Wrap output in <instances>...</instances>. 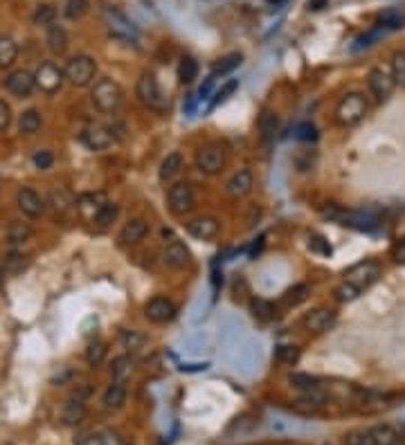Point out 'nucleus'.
Here are the masks:
<instances>
[{
	"mask_svg": "<svg viewBox=\"0 0 405 445\" xmlns=\"http://www.w3.org/2000/svg\"><path fill=\"white\" fill-rule=\"evenodd\" d=\"M138 97L142 104L151 110H167V106H169V101L165 95H162L154 73H145L138 79Z\"/></svg>",
	"mask_w": 405,
	"mask_h": 445,
	"instance_id": "423d86ee",
	"label": "nucleus"
},
{
	"mask_svg": "<svg viewBox=\"0 0 405 445\" xmlns=\"http://www.w3.org/2000/svg\"><path fill=\"white\" fill-rule=\"evenodd\" d=\"M126 402V382H110V387L104 393V407L106 409H119Z\"/></svg>",
	"mask_w": 405,
	"mask_h": 445,
	"instance_id": "b1692460",
	"label": "nucleus"
},
{
	"mask_svg": "<svg viewBox=\"0 0 405 445\" xmlns=\"http://www.w3.org/2000/svg\"><path fill=\"white\" fill-rule=\"evenodd\" d=\"M239 88V81L237 79H232V81H228L226 86H223L221 90H216V95H214V99H212V104H209V110H214L221 101H226L232 93H235V90Z\"/></svg>",
	"mask_w": 405,
	"mask_h": 445,
	"instance_id": "de8ad7c7",
	"label": "nucleus"
},
{
	"mask_svg": "<svg viewBox=\"0 0 405 445\" xmlns=\"http://www.w3.org/2000/svg\"><path fill=\"white\" fill-rule=\"evenodd\" d=\"M86 402L81 396H75V398H70L66 405H64V412H61V421H64L66 425H79L81 421L86 418Z\"/></svg>",
	"mask_w": 405,
	"mask_h": 445,
	"instance_id": "4be33fe9",
	"label": "nucleus"
},
{
	"mask_svg": "<svg viewBox=\"0 0 405 445\" xmlns=\"http://www.w3.org/2000/svg\"><path fill=\"white\" fill-rule=\"evenodd\" d=\"M399 445H405V434H401V437H399Z\"/></svg>",
	"mask_w": 405,
	"mask_h": 445,
	"instance_id": "0e129e2a",
	"label": "nucleus"
},
{
	"mask_svg": "<svg viewBox=\"0 0 405 445\" xmlns=\"http://www.w3.org/2000/svg\"><path fill=\"white\" fill-rule=\"evenodd\" d=\"M219 220L214 216H196L194 220L187 222V232L189 236H194L198 241H212L219 236Z\"/></svg>",
	"mask_w": 405,
	"mask_h": 445,
	"instance_id": "dca6fc26",
	"label": "nucleus"
},
{
	"mask_svg": "<svg viewBox=\"0 0 405 445\" xmlns=\"http://www.w3.org/2000/svg\"><path fill=\"white\" fill-rule=\"evenodd\" d=\"M309 292H311V288L307 286V283H297V286H293L290 290L284 292L281 301L286 303V306H297V303H302L309 297Z\"/></svg>",
	"mask_w": 405,
	"mask_h": 445,
	"instance_id": "ea45409f",
	"label": "nucleus"
},
{
	"mask_svg": "<svg viewBox=\"0 0 405 445\" xmlns=\"http://www.w3.org/2000/svg\"><path fill=\"white\" fill-rule=\"evenodd\" d=\"M241 61H243V56L239 54V52H232V54H226L223 59H219L216 63H214V73L212 75H230L232 70H237L239 66H241Z\"/></svg>",
	"mask_w": 405,
	"mask_h": 445,
	"instance_id": "e433bc0d",
	"label": "nucleus"
},
{
	"mask_svg": "<svg viewBox=\"0 0 405 445\" xmlns=\"http://www.w3.org/2000/svg\"><path fill=\"white\" fill-rule=\"evenodd\" d=\"M378 277H381V266L376 261H360L344 272V281L351 283V286H356L360 292L374 286V283L378 281Z\"/></svg>",
	"mask_w": 405,
	"mask_h": 445,
	"instance_id": "6e6552de",
	"label": "nucleus"
},
{
	"mask_svg": "<svg viewBox=\"0 0 405 445\" xmlns=\"http://www.w3.org/2000/svg\"><path fill=\"white\" fill-rule=\"evenodd\" d=\"M147 234H149V222L145 218H133V220H128L124 227H122L119 246H124V248L138 246L140 241H145Z\"/></svg>",
	"mask_w": 405,
	"mask_h": 445,
	"instance_id": "6ab92c4d",
	"label": "nucleus"
},
{
	"mask_svg": "<svg viewBox=\"0 0 405 445\" xmlns=\"http://www.w3.org/2000/svg\"><path fill=\"white\" fill-rule=\"evenodd\" d=\"M133 373V360L128 356H119L113 360V380L115 382H126Z\"/></svg>",
	"mask_w": 405,
	"mask_h": 445,
	"instance_id": "72a5a7b5",
	"label": "nucleus"
},
{
	"mask_svg": "<svg viewBox=\"0 0 405 445\" xmlns=\"http://www.w3.org/2000/svg\"><path fill=\"white\" fill-rule=\"evenodd\" d=\"M167 200H169V211L174 216H185L189 214L191 209H194V189H191V185H187V182H176L174 187H169V194H167Z\"/></svg>",
	"mask_w": 405,
	"mask_h": 445,
	"instance_id": "1a4fd4ad",
	"label": "nucleus"
},
{
	"mask_svg": "<svg viewBox=\"0 0 405 445\" xmlns=\"http://www.w3.org/2000/svg\"><path fill=\"white\" fill-rule=\"evenodd\" d=\"M263 241H266V236H259L255 243H252V248H250V259H255L257 255H259V252H261V248H263Z\"/></svg>",
	"mask_w": 405,
	"mask_h": 445,
	"instance_id": "052dcab7",
	"label": "nucleus"
},
{
	"mask_svg": "<svg viewBox=\"0 0 405 445\" xmlns=\"http://www.w3.org/2000/svg\"><path fill=\"white\" fill-rule=\"evenodd\" d=\"M117 214H119V207L115 205V202H106V205L97 211V216L93 220L99 229H108L117 220Z\"/></svg>",
	"mask_w": 405,
	"mask_h": 445,
	"instance_id": "c756f323",
	"label": "nucleus"
},
{
	"mask_svg": "<svg viewBox=\"0 0 405 445\" xmlns=\"http://www.w3.org/2000/svg\"><path fill=\"white\" fill-rule=\"evenodd\" d=\"M34 234V229L27 225V222H20V220H14L12 225L7 227V241L12 243V246H20V243L29 241Z\"/></svg>",
	"mask_w": 405,
	"mask_h": 445,
	"instance_id": "bb28decb",
	"label": "nucleus"
},
{
	"mask_svg": "<svg viewBox=\"0 0 405 445\" xmlns=\"http://www.w3.org/2000/svg\"><path fill=\"white\" fill-rule=\"evenodd\" d=\"M378 23L383 29H401L405 27V7H388L385 12H381Z\"/></svg>",
	"mask_w": 405,
	"mask_h": 445,
	"instance_id": "393cba45",
	"label": "nucleus"
},
{
	"mask_svg": "<svg viewBox=\"0 0 405 445\" xmlns=\"http://www.w3.org/2000/svg\"><path fill=\"white\" fill-rule=\"evenodd\" d=\"M16 205H18V209L23 211L25 216H29V218H36V216H40V214L45 211V200L40 198V194H36V191L29 189V187L18 189V194H16Z\"/></svg>",
	"mask_w": 405,
	"mask_h": 445,
	"instance_id": "2eb2a0df",
	"label": "nucleus"
},
{
	"mask_svg": "<svg viewBox=\"0 0 405 445\" xmlns=\"http://www.w3.org/2000/svg\"><path fill=\"white\" fill-rule=\"evenodd\" d=\"M18 56V45L9 36H0V68H9Z\"/></svg>",
	"mask_w": 405,
	"mask_h": 445,
	"instance_id": "473e14b6",
	"label": "nucleus"
},
{
	"mask_svg": "<svg viewBox=\"0 0 405 445\" xmlns=\"http://www.w3.org/2000/svg\"><path fill=\"white\" fill-rule=\"evenodd\" d=\"M221 286H223V272L214 266V268H212V288H214V299L219 297Z\"/></svg>",
	"mask_w": 405,
	"mask_h": 445,
	"instance_id": "4d7b16f0",
	"label": "nucleus"
},
{
	"mask_svg": "<svg viewBox=\"0 0 405 445\" xmlns=\"http://www.w3.org/2000/svg\"><path fill=\"white\" fill-rule=\"evenodd\" d=\"M401 434L392 425H376L371 430L351 432L344 437V445H399Z\"/></svg>",
	"mask_w": 405,
	"mask_h": 445,
	"instance_id": "f03ea898",
	"label": "nucleus"
},
{
	"mask_svg": "<svg viewBox=\"0 0 405 445\" xmlns=\"http://www.w3.org/2000/svg\"><path fill=\"white\" fill-rule=\"evenodd\" d=\"M34 81H36V88H40L43 93L54 95L57 90H61V86H64L66 75H64V70H61V68H57L54 63L45 61V63H40L36 68Z\"/></svg>",
	"mask_w": 405,
	"mask_h": 445,
	"instance_id": "9b49d317",
	"label": "nucleus"
},
{
	"mask_svg": "<svg viewBox=\"0 0 405 445\" xmlns=\"http://www.w3.org/2000/svg\"><path fill=\"white\" fill-rule=\"evenodd\" d=\"M3 279H5V270L0 268V283H3Z\"/></svg>",
	"mask_w": 405,
	"mask_h": 445,
	"instance_id": "69168bd1",
	"label": "nucleus"
},
{
	"mask_svg": "<svg viewBox=\"0 0 405 445\" xmlns=\"http://www.w3.org/2000/svg\"><path fill=\"white\" fill-rule=\"evenodd\" d=\"M293 137L300 142H316L318 139V128L311 121H302L295 128H293Z\"/></svg>",
	"mask_w": 405,
	"mask_h": 445,
	"instance_id": "c03bdc74",
	"label": "nucleus"
},
{
	"mask_svg": "<svg viewBox=\"0 0 405 445\" xmlns=\"http://www.w3.org/2000/svg\"><path fill=\"white\" fill-rule=\"evenodd\" d=\"M182 371H205L207 364H182Z\"/></svg>",
	"mask_w": 405,
	"mask_h": 445,
	"instance_id": "680f3d73",
	"label": "nucleus"
},
{
	"mask_svg": "<svg viewBox=\"0 0 405 445\" xmlns=\"http://www.w3.org/2000/svg\"><path fill=\"white\" fill-rule=\"evenodd\" d=\"M266 3L270 5V7H275V9H279V7H284L288 3V0H266Z\"/></svg>",
	"mask_w": 405,
	"mask_h": 445,
	"instance_id": "e2e57ef3",
	"label": "nucleus"
},
{
	"mask_svg": "<svg viewBox=\"0 0 405 445\" xmlns=\"http://www.w3.org/2000/svg\"><path fill=\"white\" fill-rule=\"evenodd\" d=\"M162 259H165V263H167L169 268L182 270V268H187L189 263H191V252L187 250L185 243L178 241V239H174V241L167 243L165 255H162Z\"/></svg>",
	"mask_w": 405,
	"mask_h": 445,
	"instance_id": "f3484780",
	"label": "nucleus"
},
{
	"mask_svg": "<svg viewBox=\"0 0 405 445\" xmlns=\"http://www.w3.org/2000/svg\"><path fill=\"white\" fill-rule=\"evenodd\" d=\"M54 18H57V9H54V5H47V3L38 5L32 14L34 25H43V27L54 25Z\"/></svg>",
	"mask_w": 405,
	"mask_h": 445,
	"instance_id": "4c0bfd02",
	"label": "nucleus"
},
{
	"mask_svg": "<svg viewBox=\"0 0 405 445\" xmlns=\"http://www.w3.org/2000/svg\"><path fill=\"white\" fill-rule=\"evenodd\" d=\"M40 124H43V119H40V113L38 110H34V108H29V110H25L23 115H20V133L23 135H34L36 130L40 128Z\"/></svg>",
	"mask_w": 405,
	"mask_h": 445,
	"instance_id": "c85d7f7f",
	"label": "nucleus"
},
{
	"mask_svg": "<svg viewBox=\"0 0 405 445\" xmlns=\"http://www.w3.org/2000/svg\"><path fill=\"white\" fill-rule=\"evenodd\" d=\"M9 124H12V108H9L5 99H0V133L7 130Z\"/></svg>",
	"mask_w": 405,
	"mask_h": 445,
	"instance_id": "5fc2aeb1",
	"label": "nucleus"
},
{
	"mask_svg": "<svg viewBox=\"0 0 405 445\" xmlns=\"http://www.w3.org/2000/svg\"><path fill=\"white\" fill-rule=\"evenodd\" d=\"M320 214L324 218H329L333 222H338L342 227H351L356 232H374L378 229V220L374 218L367 211H356V209H344L340 205H324L320 209Z\"/></svg>",
	"mask_w": 405,
	"mask_h": 445,
	"instance_id": "f257e3e1",
	"label": "nucleus"
},
{
	"mask_svg": "<svg viewBox=\"0 0 405 445\" xmlns=\"http://www.w3.org/2000/svg\"><path fill=\"white\" fill-rule=\"evenodd\" d=\"M252 185H255V178H252L250 169H239L235 176L228 180L226 191L230 198H243L252 191Z\"/></svg>",
	"mask_w": 405,
	"mask_h": 445,
	"instance_id": "aec40b11",
	"label": "nucleus"
},
{
	"mask_svg": "<svg viewBox=\"0 0 405 445\" xmlns=\"http://www.w3.org/2000/svg\"><path fill=\"white\" fill-rule=\"evenodd\" d=\"M88 9H90V0H66L64 16L68 20H79L88 14Z\"/></svg>",
	"mask_w": 405,
	"mask_h": 445,
	"instance_id": "c9c22d12",
	"label": "nucleus"
},
{
	"mask_svg": "<svg viewBox=\"0 0 405 445\" xmlns=\"http://www.w3.org/2000/svg\"><path fill=\"white\" fill-rule=\"evenodd\" d=\"M180 167H182V156L178 153V151H174V153H169L165 160H162V165H160V180L162 182L171 180L180 171Z\"/></svg>",
	"mask_w": 405,
	"mask_h": 445,
	"instance_id": "cd10ccee",
	"label": "nucleus"
},
{
	"mask_svg": "<svg viewBox=\"0 0 405 445\" xmlns=\"http://www.w3.org/2000/svg\"><path fill=\"white\" fill-rule=\"evenodd\" d=\"M275 360L279 364H295L300 360V349L297 347H277Z\"/></svg>",
	"mask_w": 405,
	"mask_h": 445,
	"instance_id": "a18cd8bd",
	"label": "nucleus"
},
{
	"mask_svg": "<svg viewBox=\"0 0 405 445\" xmlns=\"http://www.w3.org/2000/svg\"><path fill=\"white\" fill-rule=\"evenodd\" d=\"M369 110V104L367 99H364V95L360 93H349L347 97L340 99V104L336 106V121L340 126H356L358 121L367 115Z\"/></svg>",
	"mask_w": 405,
	"mask_h": 445,
	"instance_id": "7ed1b4c3",
	"label": "nucleus"
},
{
	"mask_svg": "<svg viewBox=\"0 0 405 445\" xmlns=\"http://www.w3.org/2000/svg\"><path fill=\"white\" fill-rule=\"evenodd\" d=\"M106 344L104 342H93L88 347V351H86V360H88V364L90 367H99L101 362H104V358H106Z\"/></svg>",
	"mask_w": 405,
	"mask_h": 445,
	"instance_id": "37998d69",
	"label": "nucleus"
},
{
	"mask_svg": "<svg viewBox=\"0 0 405 445\" xmlns=\"http://www.w3.org/2000/svg\"><path fill=\"white\" fill-rule=\"evenodd\" d=\"M145 335H140V333H135V331H126L124 335H122V342H124V347L126 349H131V351H135V349H140L142 344H145Z\"/></svg>",
	"mask_w": 405,
	"mask_h": 445,
	"instance_id": "603ef678",
	"label": "nucleus"
},
{
	"mask_svg": "<svg viewBox=\"0 0 405 445\" xmlns=\"http://www.w3.org/2000/svg\"><path fill=\"white\" fill-rule=\"evenodd\" d=\"M331 0H307V9L309 12H320V9L329 7Z\"/></svg>",
	"mask_w": 405,
	"mask_h": 445,
	"instance_id": "bf43d9fd",
	"label": "nucleus"
},
{
	"mask_svg": "<svg viewBox=\"0 0 405 445\" xmlns=\"http://www.w3.org/2000/svg\"><path fill=\"white\" fill-rule=\"evenodd\" d=\"M392 77L401 88H405V52L403 50L392 54Z\"/></svg>",
	"mask_w": 405,
	"mask_h": 445,
	"instance_id": "a19ab883",
	"label": "nucleus"
},
{
	"mask_svg": "<svg viewBox=\"0 0 405 445\" xmlns=\"http://www.w3.org/2000/svg\"><path fill=\"white\" fill-rule=\"evenodd\" d=\"M336 297H338L340 301H353V299L360 297V290H358L356 286H351V283L342 281L340 286L336 288Z\"/></svg>",
	"mask_w": 405,
	"mask_h": 445,
	"instance_id": "3c124183",
	"label": "nucleus"
},
{
	"mask_svg": "<svg viewBox=\"0 0 405 445\" xmlns=\"http://www.w3.org/2000/svg\"><path fill=\"white\" fill-rule=\"evenodd\" d=\"M277 128H279V119H277V115L270 113V110H263L261 117H259V130H261L263 139H272V137H275Z\"/></svg>",
	"mask_w": 405,
	"mask_h": 445,
	"instance_id": "f704fd0d",
	"label": "nucleus"
},
{
	"mask_svg": "<svg viewBox=\"0 0 405 445\" xmlns=\"http://www.w3.org/2000/svg\"><path fill=\"white\" fill-rule=\"evenodd\" d=\"M250 310H252V317H255L257 322H261V324H266V322H270L272 317H275V306H272L268 299H252Z\"/></svg>",
	"mask_w": 405,
	"mask_h": 445,
	"instance_id": "7c9ffc66",
	"label": "nucleus"
},
{
	"mask_svg": "<svg viewBox=\"0 0 405 445\" xmlns=\"http://www.w3.org/2000/svg\"><path fill=\"white\" fill-rule=\"evenodd\" d=\"M196 167L205 176H216L226 167V149L221 144H207L198 151L196 156Z\"/></svg>",
	"mask_w": 405,
	"mask_h": 445,
	"instance_id": "9d476101",
	"label": "nucleus"
},
{
	"mask_svg": "<svg viewBox=\"0 0 405 445\" xmlns=\"http://www.w3.org/2000/svg\"><path fill=\"white\" fill-rule=\"evenodd\" d=\"M176 312H178L176 303L167 297H154V299H149L147 306H145L147 319L154 322V324H169L176 317Z\"/></svg>",
	"mask_w": 405,
	"mask_h": 445,
	"instance_id": "ddd939ff",
	"label": "nucleus"
},
{
	"mask_svg": "<svg viewBox=\"0 0 405 445\" xmlns=\"http://www.w3.org/2000/svg\"><path fill=\"white\" fill-rule=\"evenodd\" d=\"M64 75H66V81H70L73 86L84 88L88 84H93V79L97 75V63H95V59H90L86 54H79V56L68 61Z\"/></svg>",
	"mask_w": 405,
	"mask_h": 445,
	"instance_id": "39448f33",
	"label": "nucleus"
},
{
	"mask_svg": "<svg viewBox=\"0 0 405 445\" xmlns=\"http://www.w3.org/2000/svg\"><path fill=\"white\" fill-rule=\"evenodd\" d=\"M75 445H110V434H81Z\"/></svg>",
	"mask_w": 405,
	"mask_h": 445,
	"instance_id": "09e8293b",
	"label": "nucleus"
},
{
	"mask_svg": "<svg viewBox=\"0 0 405 445\" xmlns=\"http://www.w3.org/2000/svg\"><path fill=\"white\" fill-rule=\"evenodd\" d=\"M75 205L86 218H95L97 211L106 205V198H104V194H86V196H79Z\"/></svg>",
	"mask_w": 405,
	"mask_h": 445,
	"instance_id": "5701e85b",
	"label": "nucleus"
},
{
	"mask_svg": "<svg viewBox=\"0 0 405 445\" xmlns=\"http://www.w3.org/2000/svg\"><path fill=\"white\" fill-rule=\"evenodd\" d=\"M367 86H369V93L374 95V99L388 101L394 93V88H397V81H394V77L388 73V70L371 68L367 75Z\"/></svg>",
	"mask_w": 405,
	"mask_h": 445,
	"instance_id": "f8f14e48",
	"label": "nucleus"
},
{
	"mask_svg": "<svg viewBox=\"0 0 405 445\" xmlns=\"http://www.w3.org/2000/svg\"><path fill=\"white\" fill-rule=\"evenodd\" d=\"M90 97H93L95 108L101 110V113H115V110L119 108V104H122V97H124V93H122L119 84H115L113 79H99Z\"/></svg>",
	"mask_w": 405,
	"mask_h": 445,
	"instance_id": "20e7f679",
	"label": "nucleus"
},
{
	"mask_svg": "<svg viewBox=\"0 0 405 445\" xmlns=\"http://www.w3.org/2000/svg\"><path fill=\"white\" fill-rule=\"evenodd\" d=\"M32 160H34L36 169H40V171H45V169H50L54 165V156L50 153V151H36Z\"/></svg>",
	"mask_w": 405,
	"mask_h": 445,
	"instance_id": "864d4df0",
	"label": "nucleus"
},
{
	"mask_svg": "<svg viewBox=\"0 0 405 445\" xmlns=\"http://www.w3.org/2000/svg\"><path fill=\"white\" fill-rule=\"evenodd\" d=\"M5 88L14 97H29L32 90L36 88V81H34V75L25 73V70H16V73H12L5 79Z\"/></svg>",
	"mask_w": 405,
	"mask_h": 445,
	"instance_id": "a211bd4d",
	"label": "nucleus"
},
{
	"mask_svg": "<svg viewBox=\"0 0 405 445\" xmlns=\"http://www.w3.org/2000/svg\"><path fill=\"white\" fill-rule=\"evenodd\" d=\"M309 250L316 252V255H320V257H331L333 255L331 243L324 239L322 234H311L309 236Z\"/></svg>",
	"mask_w": 405,
	"mask_h": 445,
	"instance_id": "79ce46f5",
	"label": "nucleus"
},
{
	"mask_svg": "<svg viewBox=\"0 0 405 445\" xmlns=\"http://www.w3.org/2000/svg\"><path fill=\"white\" fill-rule=\"evenodd\" d=\"M288 380H290V384H295L297 389H311L320 384V380L316 376H309V373H293Z\"/></svg>",
	"mask_w": 405,
	"mask_h": 445,
	"instance_id": "8fccbe9b",
	"label": "nucleus"
},
{
	"mask_svg": "<svg viewBox=\"0 0 405 445\" xmlns=\"http://www.w3.org/2000/svg\"><path fill=\"white\" fill-rule=\"evenodd\" d=\"M50 205H52L57 214H66V211L75 205V200L68 189H54L52 194H50Z\"/></svg>",
	"mask_w": 405,
	"mask_h": 445,
	"instance_id": "2f4dec72",
	"label": "nucleus"
},
{
	"mask_svg": "<svg viewBox=\"0 0 405 445\" xmlns=\"http://www.w3.org/2000/svg\"><path fill=\"white\" fill-rule=\"evenodd\" d=\"M81 142L90 151H104L113 144V130L104 124H88L81 130Z\"/></svg>",
	"mask_w": 405,
	"mask_h": 445,
	"instance_id": "4468645a",
	"label": "nucleus"
},
{
	"mask_svg": "<svg viewBox=\"0 0 405 445\" xmlns=\"http://www.w3.org/2000/svg\"><path fill=\"white\" fill-rule=\"evenodd\" d=\"M45 40H47V47L52 50L54 54H66V50H68V32L61 25H50Z\"/></svg>",
	"mask_w": 405,
	"mask_h": 445,
	"instance_id": "a878e982",
	"label": "nucleus"
},
{
	"mask_svg": "<svg viewBox=\"0 0 405 445\" xmlns=\"http://www.w3.org/2000/svg\"><path fill=\"white\" fill-rule=\"evenodd\" d=\"M392 259L399 263V266H405V236L392 248Z\"/></svg>",
	"mask_w": 405,
	"mask_h": 445,
	"instance_id": "6e6d98bb",
	"label": "nucleus"
},
{
	"mask_svg": "<svg viewBox=\"0 0 405 445\" xmlns=\"http://www.w3.org/2000/svg\"><path fill=\"white\" fill-rule=\"evenodd\" d=\"M104 20L108 25V32L115 38L126 40V43H133V45L138 43V38H140L138 27L131 23V20L122 12H117V9H113V7H106L104 9Z\"/></svg>",
	"mask_w": 405,
	"mask_h": 445,
	"instance_id": "0eeeda50",
	"label": "nucleus"
},
{
	"mask_svg": "<svg viewBox=\"0 0 405 445\" xmlns=\"http://www.w3.org/2000/svg\"><path fill=\"white\" fill-rule=\"evenodd\" d=\"M196 75H198V63H196V59L182 56V59H180V66H178V79L182 81V84H191V81L196 79Z\"/></svg>",
	"mask_w": 405,
	"mask_h": 445,
	"instance_id": "58836bf2",
	"label": "nucleus"
},
{
	"mask_svg": "<svg viewBox=\"0 0 405 445\" xmlns=\"http://www.w3.org/2000/svg\"><path fill=\"white\" fill-rule=\"evenodd\" d=\"M333 322H336V310L331 308H316L311 310L307 317H304V326L313 333H324L333 326Z\"/></svg>",
	"mask_w": 405,
	"mask_h": 445,
	"instance_id": "412c9836",
	"label": "nucleus"
},
{
	"mask_svg": "<svg viewBox=\"0 0 405 445\" xmlns=\"http://www.w3.org/2000/svg\"><path fill=\"white\" fill-rule=\"evenodd\" d=\"M29 263V259L25 255H20V252H12V255H7L5 259V272H20Z\"/></svg>",
	"mask_w": 405,
	"mask_h": 445,
	"instance_id": "49530a36",
	"label": "nucleus"
},
{
	"mask_svg": "<svg viewBox=\"0 0 405 445\" xmlns=\"http://www.w3.org/2000/svg\"><path fill=\"white\" fill-rule=\"evenodd\" d=\"M214 75H209L207 79H205V84L200 86V90H198V99H207V95L212 93V88H214Z\"/></svg>",
	"mask_w": 405,
	"mask_h": 445,
	"instance_id": "13d9d810",
	"label": "nucleus"
}]
</instances>
